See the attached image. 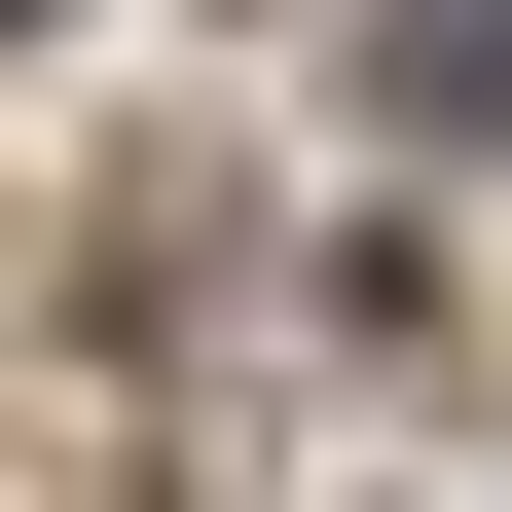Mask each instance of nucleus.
<instances>
[{"label":"nucleus","instance_id":"f257e3e1","mask_svg":"<svg viewBox=\"0 0 512 512\" xmlns=\"http://www.w3.org/2000/svg\"><path fill=\"white\" fill-rule=\"evenodd\" d=\"M366 110H403V147H476V110H512V0H403V37H366Z\"/></svg>","mask_w":512,"mask_h":512}]
</instances>
